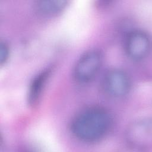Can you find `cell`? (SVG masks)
<instances>
[{"mask_svg": "<svg viewBox=\"0 0 152 152\" xmlns=\"http://www.w3.org/2000/svg\"><path fill=\"white\" fill-rule=\"evenodd\" d=\"M108 110L100 106H91L80 111L72 121L71 131L78 140L94 142L104 137L112 126Z\"/></svg>", "mask_w": 152, "mask_h": 152, "instance_id": "cell-1", "label": "cell"}, {"mask_svg": "<svg viewBox=\"0 0 152 152\" xmlns=\"http://www.w3.org/2000/svg\"><path fill=\"white\" fill-rule=\"evenodd\" d=\"M103 62V56L97 50H91L83 54L77 61L74 69L75 79L81 83L92 80L97 74Z\"/></svg>", "mask_w": 152, "mask_h": 152, "instance_id": "cell-2", "label": "cell"}, {"mask_svg": "<svg viewBox=\"0 0 152 152\" xmlns=\"http://www.w3.org/2000/svg\"><path fill=\"white\" fill-rule=\"evenodd\" d=\"M104 91L110 96L121 97L130 90L131 81L127 74L119 69H112L106 72L103 80Z\"/></svg>", "mask_w": 152, "mask_h": 152, "instance_id": "cell-3", "label": "cell"}, {"mask_svg": "<svg viewBox=\"0 0 152 152\" xmlns=\"http://www.w3.org/2000/svg\"><path fill=\"white\" fill-rule=\"evenodd\" d=\"M151 132L150 120L137 121L128 128L126 140L129 144L134 148H145L151 145Z\"/></svg>", "mask_w": 152, "mask_h": 152, "instance_id": "cell-4", "label": "cell"}, {"mask_svg": "<svg viewBox=\"0 0 152 152\" xmlns=\"http://www.w3.org/2000/svg\"><path fill=\"white\" fill-rule=\"evenodd\" d=\"M125 50L128 56L134 60L144 58L150 48V40L148 34L141 30L132 31L125 40Z\"/></svg>", "mask_w": 152, "mask_h": 152, "instance_id": "cell-5", "label": "cell"}, {"mask_svg": "<svg viewBox=\"0 0 152 152\" xmlns=\"http://www.w3.org/2000/svg\"><path fill=\"white\" fill-rule=\"evenodd\" d=\"M49 72L48 70L42 72L32 81L28 92V101L30 104H34L37 102L47 80V77L49 75Z\"/></svg>", "mask_w": 152, "mask_h": 152, "instance_id": "cell-6", "label": "cell"}, {"mask_svg": "<svg viewBox=\"0 0 152 152\" xmlns=\"http://www.w3.org/2000/svg\"><path fill=\"white\" fill-rule=\"evenodd\" d=\"M66 1L57 0H45L39 1L37 3L38 9L46 14H53L58 12L64 8Z\"/></svg>", "mask_w": 152, "mask_h": 152, "instance_id": "cell-7", "label": "cell"}, {"mask_svg": "<svg viewBox=\"0 0 152 152\" xmlns=\"http://www.w3.org/2000/svg\"><path fill=\"white\" fill-rule=\"evenodd\" d=\"M8 46L5 42H1L0 45V62L1 64L6 62L8 58Z\"/></svg>", "mask_w": 152, "mask_h": 152, "instance_id": "cell-8", "label": "cell"}]
</instances>
